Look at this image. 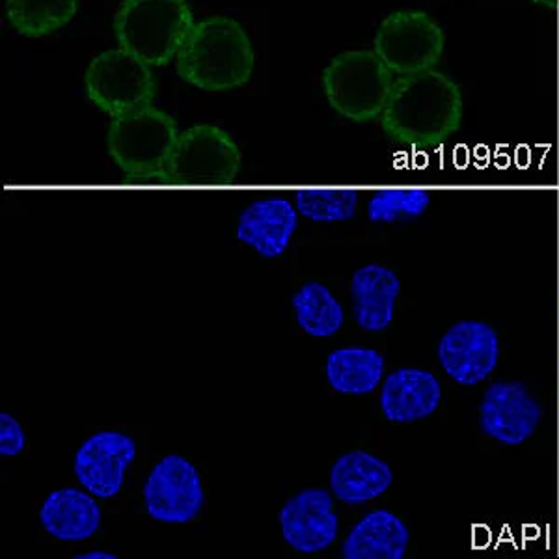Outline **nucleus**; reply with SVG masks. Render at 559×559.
I'll list each match as a JSON object with an SVG mask.
<instances>
[{"instance_id": "obj_1", "label": "nucleus", "mask_w": 559, "mask_h": 559, "mask_svg": "<svg viewBox=\"0 0 559 559\" xmlns=\"http://www.w3.org/2000/svg\"><path fill=\"white\" fill-rule=\"evenodd\" d=\"M463 123V94L442 71L397 79L382 110L381 126L403 146L427 150L452 139Z\"/></svg>"}, {"instance_id": "obj_2", "label": "nucleus", "mask_w": 559, "mask_h": 559, "mask_svg": "<svg viewBox=\"0 0 559 559\" xmlns=\"http://www.w3.org/2000/svg\"><path fill=\"white\" fill-rule=\"evenodd\" d=\"M185 83L205 92L241 88L254 73V49L241 23L215 15L194 23L176 57Z\"/></svg>"}, {"instance_id": "obj_3", "label": "nucleus", "mask_w": 559, "mask_h": 559, "mask_svg": "<svg viewBox=\"0 0 559 559\" xmlns=\"http://www.w3.org/2000/svg\"><path fill=\"white\" fill-rule=\"evenodd\" d=\"M192 26L187 0H121L112 23L121 49L152 68L176 60Z\"/></svg>"}, {"instance_id": "obj_4", "label": "nucleus", "mask_w": 559, "mask_h": 559, "mask_svg": "<svg viewBox=\"0 0 559 559\" xmlns=\"http://www.w3.org/2000/svg\"><path fill=\"white\" fill-rule=\"evenodd\" d=\"M394 83V73L376 51L342 52L323 71L329 105L356 123L381 118Z\"/></svg>"}, {"instance_id": "obj_5", "label": "nucleus", "mask_w": 559, "mask_h": 559, "mask_svg": "<svg viewBox=\"0 0 559 559\" xmlns=\"http://www.w3.org/2000/svg\"><path fill=\"white\" fill-rule=\"evenodd\" d=\"M178 136V123L173 116L150 105L112 118L108 153L131 178H165L166 160Z\"/></svg>"}, {"instance_id": "obj_6", "label": "nucleus", "mask_w": 559, "mask_h": 559, "mask_svg": "<svg viewBox=\"0 0 559 559\" xmlns=\"http://www.w3.org/2000/svg\"><path fill=\"white\" fill-rule=\"evenodd\" d=\"M84 86L90 102L112 118L150 107L157 94L152 66L121 47L90 62Z\"/></svg>"}, {"instance_id": "obj_7", "label": "nucleus", "mask_w": 559, "mask_h": 559, "mask_svg": "<svg viewBox=\"0 0 559 559\" xmlns=\"http://www.w3.org/2000/svg\"><path fill=\"white\" fill-rule=\"evenodd\" d=\"M239 168L241 152L226 131L194 126L179 133L163 179L178 185H226L237 178Z\"/></svg>"}, {"instance_id": "obj_8", "label": "nucleus", "mask_w": 559, "mask_h": 559, "mask_svg": "<svg viewBox=\"0 0 559 559\" xmlns=\"http://www.w3.org/2000/svg\"><path fill=\"white\" fill-rule=\"evenodd\" d=\"M445 34L431 15L418 10L390 13L382 21L373 51L394 75L432 70L444 55Z\"/></svg>"}, {"instance_id": "obj_9", "label": "nucleus", "mask_w": 559, "mask_h": 559, "mask_svg": "<svg viewBox=\"0 0 559 559\" xmlns=\"http://www.w3.org/2000/svg\"><path fill=\"white\" fill-rule=\"evenodd\" d=\"M202 479L194 464L181 455H166L153 466L144 485V503L153 521L189 524L204 508Z\"/></svg>"}, {"instance_id": "obj_10", "label": "nucleus", "mask_w": 559, "mask_h": 559, "mask_svg": "<svg viewBox=\"0 0 559 559\" xmlns=\"http://www.w3.org/2000/svg\"><path fill=\"white\" fill-rule=\"evenodd\" d=\"M439 362L461 386H476L489 379L500 360V337L490 324L459 321L440 337Z\"/></svg>"}, {"instance_id": "obj_11", "label": "nucleus", "mask_w": 559, "mask_h": 559, "mask_svg": "<svg viewBox=\"0 0 559 559\" xmlns=\"http://www.w3.org/2000/svg\"><path fill=\"white\" fill-rule=\"evenodd\" d=\"M540 407L522 382L490 384L479 405L481 431L503 445H521L539 426Z\"/></svg>"}, {"instance_id": "obj_12", "label": "nucleus", "mask_w": 559, "mask_h": 559, "mask_svg": "<svg viewBox=\"0 0 559 559\" xmlns=\"http://www.w3.org/2000/svg\"><path fill=\"white\" fill-rule=\"evenodd\" d=\"M136 457V444L128 435L102 431L84 440L75 455L79 484L97 498H112L123 487V474Z\"/></svg>"}, {"instance_id": "obj_13", "label": "nucleus", "mask_w": 559, "mask_h": 559, "mask_svg": "<svg viewBox=\"0 0 559 559\" xmlns=\"http://www.w3.org/2000/svg\"><path fill=\"white\" fill-rule=\"evenodd\" d=\"M280 527L284 540L297 552L316 554L331 547L340 530L331 492L300 490L280 511Z\"/></svg>"}, {"instance_id": "obj_14", "label": "nucleus", "mask_w": 559, "mask_h": 559, "mask_svg": "<svg viewBox=\"0 0 559 559\" xmlns=\"http://www.w3.org/2000/svg\"><path fill=\"white\" fill-rule=\"evenodd\" d=\"M299 228V211L286 198H265L248 205L237 223V239L261 258L274 260L286 252Z\"/></svg>"}, {"instance_id": "obj_15", "label": "nucleus", "mask_w": 559, "mask_h": 559, "mask_svg": "<svg viewBox=\"0 0 559 559\" xmlns=\"http://www.w3.org/2000/svg\"><path fill=\"white\" fill-rule=\"evenodd\" d=\"M440 401V381L426 369H395L382 382L381 411L384 418L394 424L429 418L439 408Z\"/></svg>"}, {"instance_id": "obj_16", "label": "nucleus", "mask_w": 559, "mask_h": 559, "mask_svg": "<svg viewBox=\"0 0 559 559\" xmlns=\"http://www.w3.org/2000/svg\"><path fill=\"white\" fill-rule=\"evenodd\" d=\"M400 293L401 282L392 269L379 263L358 269L350 280L353 313L358 326L366 332L386 331L394 319Z\"/></svg>"}, {"instance_id": "obj_17", "label": "nucleus", "mask_w": 559, "mask_h": 559, "mask_svg": "<svg viewBox=\"0 0 559 559\" xmlns=\"http://www.w3.org/2000/svg\"><path fill=\"white\" fill-rule=\"evenodd\" d=\"M45 532L58 540H84L102 526V508L96 500L79 489H58L45 498L39 509Z\"/></svg>"}, {"instance_id": "obj_18", "label": "nucleus", "mask_w": 559, "mask_h": 559, "mask_svg": "<svg viewBox=\"0 0 559 559\" xmlns=\"http://www.w3.org/2000/svg\"><path fill=\"white\" fill-rule=\"evenodd\" d=\"M394 481L392 468L382 459L356 450L337 459L331 471L332 495L349 506L371 502Z\"/></svg>"}, {"instance_id": "obj_19", "label": "nucleus", "mask_w": 559, "mask_h": 559, "mask_svg": "<svg viewBox=\"0 0 559 559\" xmlns=\"http://www.w3.org/2000/svg\"><path fill=\"white\" fill-rule=\"evenodd\" d=\"M411 543V532L400 516L377 509L364 516L345 539V559H403Z\"/></svg>"}, {"instance_id": "obj_20", "label": "nucleus", "mask_w": 559, "mask_h": 559, "mask_svg": "<svg viewBox=\"0 0 559 559\" xmlns=\"http://www.w3.org/2000/svg\"><path fill=\"white\" fill-rule=\"evenodd\" d=\"M384 377V356L366 347H345L331 353L326 379L340 394H371Z\"/></svg>"}, {"instance_id": "obj_21", "label": "nucleus", "mask_w": 559, "mask_h": 559, "mask_svg": "<svg viewBox=\"0 0 559 559\" xmlns=\"http://www.w3.org/2000/svg\"><path fill=\"white\" fill-rule=\"evenodd\" d=\"M79 0H7V20L25 38H44L70 25Z\"/></svg>"}, {"instance_id": "obj_22", "label": "nucleus", "mask_w": 559, "mask_h": 559, "mask_svg": "<svg viewBox=\"0 0 559 559\" xmlns=\"http://www.w3.org/2000/svg\"><path fill=\"white\" fill-rule=\"evenodd\" d=\"M300 329L313 337H331L344 326V308L329 287L308 282L293 297Z\"/></svg>"}, {"instance_id": "obj_23", "label": "nucleus", "mask_w": 559, "mask_h": 559, "mask_svg": "<svg viewBox=\"0 0 559 559\" xmlns=\"http://www.w3.org/2000/svg\"><path fill=\"white\" fill-rule=\"evenodd\" d=\"M297 211L313 223H345L356 215L355 189H302L295 197Z\"/></svg>"}, {"instance_id": "obj_24", "label": "nucleus", "mask_w": 559, "mask_h": 559, "mask_svg": "<svg viewBox=\"0 0 559 559\" xmlns=\"http://www.w3.org/2000/svg\"><path fill=\"white\" fill-rule=\"evenodd\" d=\"M429 205L431 197L424 189H382L369 200L368 216L371 223L394 224L418 218Z\"/></svg>"}, {"instance_id": "obj_25", "label": "nucleus", "mask_w": 559, "mask_h": 559, "mask_svg": "<svg viewBox=\"0 0 559 559\" xmlns=\"http://www.w3.org/2000/svg\"><path fill=\"white\" fill-rule=\"evenodd\" d=\"M26 437L17 419L12 414H0V455L15 457L25 450Z\"/></svg>"}, {"instance_id": "obj_26", "label": "nucleus", "mask_w": 559, "mask_h": 559, "mask_svg": "<svg viewBox=\"0 0 559 559\" xmlns=\"http://www.w3.org/2000/svg\"><path fill=\"white\" fill-rule=\"evenodd\" d=\"M76 559H116V554L96 550V552L81 554V556H76Z\"/></svg>"}, {"instance_id": "obj_27", "label": "nucleus", "mask_w": 559, "mask_h": 559, "mask_svg": "<svg viewBox=\"0 0 559 559\" xmlns=\"http://www.w3.org/2000/svg\"><path fill=\"white\" fill-rule=\"evenodd\" d=\"M532 2L539 4V7L550 8V10L558 7V0H532Z\"/></svg>"}]
</instances>
